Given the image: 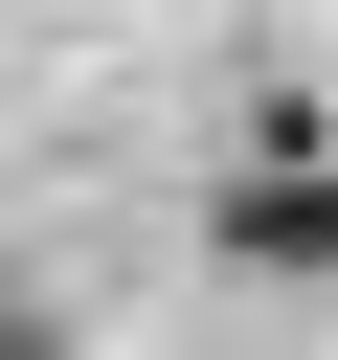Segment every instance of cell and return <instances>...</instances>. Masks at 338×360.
<instances>
[{"label": "cell", "instance_id": "1", "mask_svg": "<svg viewBox=\"0 0 338 360\" xmlns=\"http://www.w3.org/2000/svg\"><path fill=\"white\" fill-rule=\"evenodd\" d=\"M225 270H338V158H270V180H225Z\"/></svg>", "mask_w": 338, "mask_h": 360}, {"label": "cell", "instance_id": "2", "mask_svg": "<svg viewBox=\"0 0 338 360\" xmlns=\"http://www.w3.org/2000/svg\"><path fill=\"white\" fill-rule=\"evenodd\" d=\"M0 360H23V315H0Z\"/></svg>", "mask_w": 338, "mask_h": 360}]
</instances>
